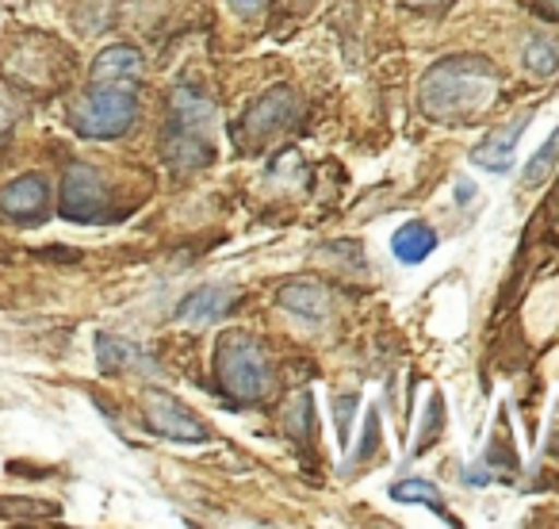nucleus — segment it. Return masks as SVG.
<instances>
[{
  "label": "nucleus",
  "instance_id": "nucleus-4",
  "mask_svg": "<svg viewBox=\"0 0 559 529\" xmlns=\"http://www.w3.org/2000/svg\"><path fill=\"white\" fill-rule=\"evenodd\" d=\"M139 119V96L127 85H96L73 104L70 124L81 139H119Z\"/></svg>",
  "mask_w": 559,
  "mask_h": 529
},
{
  "label": "nucleus",
  "instance_id": "nucleus-7",
  "mask_svg": "<svg viewBox=\"0 0 559 529\" xmlns=\"http://www.w3.org/2000/svg\"><path fill=\"white\" fill-rule=\"evenodd\" d=\"M296 93L292 89H272V93H264L261 101L253 104V108L246 111V119H241V134H246L249 142H261V139H272V134H280L284 127L296 119Z\"/></svg>",
  "mask_w": 559,
  "mask_h": 529
},
{
  "label": "nucleus",
  "instance_id": "nucleus-19",
  "mask_svg": "<svg viewBox=\"0 0 559 529\" xmlns=\"http://www.w3.org/2000/svg\"><path fill=\"white\" fill-rule=\"evenodd\" d=\"M353 407H357V396L349 399H334V411H337V430H342V442H349V419H353Z\"/></svg>",
  "mask_w": 559,
  "mask_h": 529
},
{
  "label": "nucleus",
  "instance_id": "nucleus-11",
  "mask_svg": "<svg viewBox=\"0 0 559 529\" xmlns=\"http://www.w3.org/2000/svg\"><path fill=\"white\" fill-rule=\"evenodd\" d=\"M280 307L307 322H326L330 315V292L314 281H292L280 289Z\"/></svg>",
  "mask_w": 559,
  "mask_h": 529
},
{
  "label": "nucleus",
  "instance_id": "nucleus-17",
  "mask_svg": "<svg viewBox=\"0 0 559 529\" xmlns=\"http://www.w3.org/2000/svg\"><path fill=\"white\" fill-rule=\"evenodd\" d=\"M391 498H395V503H426L433 514L449 518V506H444V498L437 495L433 483H426V480H403V483H395V487H391Z\"/></svg>",
  "mask_w": 559,
  "mask_h": 529
},
{
  "label": "nucleus",
  "instance_id": "nucleus-23",
  "mask_svg": "<svg viewBox=\"0 0 559 529\" xmlns=\"http://www.w3.org/2000/svg\"><path fill=\"white\" fill-rule=\"evenodd\" d=\"M9 127H12V111H9V108H0V134L9 131Z\"/></svg>",
  "mask_w": 559,
  "mask_h": 529
},
{
  "label": "nucleus",
  "instance_id": "nucleus-12",
  "mask_svg": "<svg viewBox=\"0 0 559 529\" xmlns=\"http://www.w3.org/2000/svg\"><path fill=\"white\" fill-rule=\"evenodd\" d=\"M230 304H234V289H223V284H203V289H195L192 296L180 299L177 319H185V322H215V319H223V311Z\"/></svg>",
  "mask_w": 559,
  "mask_h": 529
},
{
  "label": "nucleus",
  "instance_id": "nucleus-13",
  "mask_svg": "<svg viewBox=\"0 0 559 529\" xmlns=\"http://www.w3.org/2000/svg\"><path fill=\"white\" fill-rule=\"evenodd\" d=\"M391 249H395V257L403 264H421L429 254L437 249V234L429 223H421V219H414V223L399 226V234L391 238Z\"/></svg>",
  "mask_w": 559,
  "mask_h": 529
},
{
  "label": "nucleus",
  "instance_id": "nucleus-2",
  "mask_svg": "<svg viewBox=\"0 0 559 529\" xmlns=\"http://www.w3.org/2000/svg\"><path fill=\"white\" fill-rule=\"evenodd\" d=\"M218 384L238 403H261L272 391V361L269 350L246 330H230L218 342Z\"/></svg>",
  "mask_w": 559,
  "mask_h": 529
},
{
  "label": "nucleus",
  "instance_id": "nucleus-24",
  "mask_svg": "<svg viewBox=\"0 0 559 529\" xmlns=\"http://www.w3.org/2000/svg\"><path fill=\"white\" fill-rule=\"evenodd\" d=\"M544 9H548L551 16H559V0H544Z\"/></svg>",
  "mask_w": 559,
  "mask_h": 529
},
{
  "label": "nucleus",
  "instance_id": "nucleus-18",
  "mask_svg": "<svg viewBox=\"0 0 559 529\" xmlns=\"http://www.w3.org/2000/svg\"><path fill=\"white\" fill-rule=\"evenodd\" d=\"M559 162V127L548 134V142H544L540 150L533 154V162L525 165V177H521V185L525 188H536V185H544V177L551 173V165Z\"/></svg>",
  "mask_w": 559,
  "mask_h": 529
},
{
  "label": "nucleus",
  "instance_id": "nucleus-5",
  "mask_svg": "<svg viewBox=\"0 0 559 529\" xmlns=\"http://www.w3.org/2000/svg\"><path fill=\"white\" fill-rule=\"evenodd\" d=\"M62 215L73 223H100L108 219V185L93 165L78 162L62 177Z\"/></svg>",
  "mask_w": 559,
  "mask_h": 529
},
{
  "label": "nucleus",
  "instance_id": "nucleus-1",
  "mask_svg": "<svg viewBox=\"0 0 559 529\" xmlns=\"http://www.w3.org/2000/svg\"><path fill=\"white\" fill-rule=\"evenodd\" d=\"M498 93L495 62L479 55H452L421 78V111L429 119H467Z\"/></svg>",
  "mask_w": 559,
  "mask_h": 529
},
{
  "label": "nucleus",
  "instance_id": "nucleus-15",
  "mask_svg": "<svg viewBox=\"0 0 559 529\" xmlns=\"http://www.w3.org/2000/svg\"><path fill=\"white\" fill-rule=\"evenodd\" d=\"M521 62H525V70H533L536 78H551V73L559 70V47L551 39H544V35H533V39L525 43V50H521Z\"/></svg>",
  "mask_w": 559,
  "mask_h": 529
},
{
  "label": "nucleus",
  "instance_id": "nucleus-10",
  "mask_svg": "<svg viewBox=\"0 0 559 529\" xmlns=\"http://www.w3.org/2000/svg\"><path fill=\"white\" fill-rule=\"evenodd\" d=\"M142 78V55L134 47H108L96 55L93 62V81L96 85H127L134 89V81Z\"/></svg>",
  "mask_w": 559,
  "mask_h": 529
},
{
  "label": "nucleus",
  "instance_id": "nucleus-9",
  "mask_svg": "<svg viewBox=\"0 0 559 529\" xmlns=\"http://www.w3.org/2000/svg\"><path fill=\"white\" fill-rule=\"evenodd\" d=\"M528 119H533V116H528V111H521V116H513L506 127H498V131L490 134L479 150H472V162L483 165V169H490V173H506V169H510V162H513V150H518L521 131L528 127Z\"/></svg>",
  "mask_w": 559,
  "mask_h": 529
},
{
  "label": "nucleus",
  "instance_id": "nucleus-22",
  "mask_svg": "<svg viewBox=\"0 0 559 529\" xmlns=\"http://www.w3.org/2000/svg\"><path fill=\"white\" fill-rule=\"evenodd\" d=\"M230 4L238 12H257V9H261V0H230Z\"/></svg>",
  "mask_w": 559,
  "mask_h": 529
},
{
  "label": "nucleus",
  "instance_id": "nucleus-16",
  "mask_svg": "<svg viewBox=\"0 0 559 529\" xmlns=\"http://www.w3.org/2000/svg\"><path fill=\"white\" fill-rule=\"evenodd\" d=\"M284 426H288V434L296 437L299 445L311 442V434H314V403H311V391H299V396L292 399L288 411H284Z\"/></svg>",
  "mask_w": 559,
  "mask_h": 529
},
{
  "label": "nucleus",
  "instance_id": "nucleus-3",
  "mask_svg": "<svg viewBox=\"0 0 559 529\" xmlns=\"http://www.w3.org/2000/svg\"><path fill=\"white\" fill-rule=\"evenodd\" d=\"M211 104L195 89H180L173 96L169 131L162 134V154L169 157L173 169H195L211 162Z\"/></svg>",
  "mask_w": 559,
  "mask_h": 529
},
{
  "label": "nucleus",
  "instance_id": "nucleus-20",
  "mask_svg": "<svg viewBox=\"0 0 559 529\" xmlns=\"http://www.w3.org/2000/svg\"><path fill=\"white\" fill-rule=\"evenodd\" d=\"M376 437H380V414H368V426H365V442H360V460L376 457Z\"/></svg>",
  "mask_w": 559,
  "mask_h": 529
},
{
  "label": "nucleus",
  "instance_id": "nucleus-25",
  "mask_svg": "<svg viewBox=\"0 0 559 529\" xmlns=\"http://www.w3.org/2000/svg\"><path fill=\"white\" fill-rule=\"evenodd\" d=\"M411 4H441V0H411Z\"/></svg>",
  "mask_w": 559,
  "mask_h": 529
},
{
  "label": "nucleus",
  "instance_id": "nucleus-6",
  "mask_svg": "<svg viewBox=\"0 0 559 529\" xmlns=\"http://www.w3.org/2000/svg\"><path fill=\"white\" fill-rule=\"evenodd\" d=\"M146 422L169 442H207V426L169 391H146Z\"/></svg>",
  "mask_w": 559,
  "mask_h": 529
},
{
  "label": "nucleus",
  "instance_id": "nucleus-21",
  "mask_svg": "<svg viewBox=\"0 0 559 529\" xmlns=\"http://www.w3.org/2000/svg\"><path fill=\"white\" fill-rule=\"evenodd\" d=\"M464 480L472 483V487H483V483H487V468H475V472H467Z\"/></svg>",
  "mask_w": 559,
  "mask_h": 529
},
{
  "label": "nucleus",
  "instance_id": "nucleus-8",
  "mask_svg": "<svg viewBox=\"0 0 559 529\" xmlns=\"http://www.w3.org/2000/svg\"><path fill=\"white\" fill-rule=\"evenodd\" d=\"M50 203V185L39 173H27L0 188V211L12 219V223H39L47 215Z\"/></svg>",
  "mask_w": 559,
  "mask_h": 529
},
{
  "label": "nucleus",
  "instance_id": "nucleus-14",
  "mask_svg": "<svg viewBox=\"0 0 559 529\" xmlns=\"http://www.w3.org/2000/svg\"><path fill=\"white\" fill-rule=\"evenodd\" d=\"M96 357H100L104 373H119V368H154V365H146V353L134 350V345L123 342V338H111V334L96 338Z\"/></svg>",
  "mask_w": 559,
  "mask_h": 529
}]
</instances>
